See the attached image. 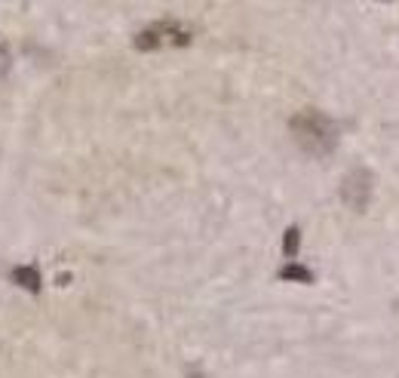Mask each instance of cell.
Masks as SVG:
<instances>
[{
    "mask_svg": "<svg viewBox=\"0 0 399 378\" xmlns=\"http://www.w3.org/2000/svg\"><path fill=\"white\" fill-rule=\"evenodd\" d=\"M292 139L298 141L301 151H308L313 157H329L338 148V123L329 114L317 111V108H304L289 120Z\"/></svg>",
    "mask_w": 399,
    "mask_h": 378,
    "instance_id": "cell-1",
    "label": "cell"
},
{
    "mask_svg": "<svg viewBox=\"0 0 399 378\" xmlns=\"http://www.w3.org/2000/svg\"><path fill=\"white\" fill-rule=\"evenodd\" d=\"M372 191H375V175L369 173L366 166H353L351 173L344 175V182H341L338 194L344 206H351L353 212H362L369 203H372Z\"/></svg>",
    "mask_w": 399,
    "mask_h": 378,
    "instance_id": "cell-2",
    "label": "cell"
},
{
    "mask_svg": "<svg viewBox=\"0 0 399 378\" xmlns=\"http://www.w3.org/2000/svg\"><path fill=\"white\" fill-rule=\"evenodd\" d=\"M175 44V46H184L190 44V31L175 22H157V25H148L145 31L135 34V49H141V53H151V49L163 46V44Z\"/></svg>",
    "mask_w": 399,
    "mask_h": 378,
    "instance_id": "cell-3",
    "label": "cell"
},
{
    "mask_svg": "<svg viewBox=\"0 0 399 378\" xmlns=\"http://www.w3.org/2000/svg\"><path fill=\"white\" fill-rule=\"evenodd\" d=\"M12 280L19 283L22 289L28 292H40V270L34 268V265H19V268H12Z\"/></svg>",
    "mask_w": 399,
    "mask_h": 378,
    "instance_id": "cell-4",
    "label": "cell"
},
{
    "mask_svg": "<svg viewBox=\"0 0 399 378\" xmlns=\"http://www.w3.org/2000/svg\"><path fill=\"white\" fill-rule=\"evenodd\" d=\"M280 280H292V283H313V270L298 265V261H289V265L280 268Z\"/></svg>",
    "mask_w": 399,
    "mask_h": 378,
    "instance_id": "cell-5",
    "label": "cell"
},
{
    "mask_svg": "<svg viewBox=\"0 0 399 378\" xmlns=\"http://www.w3.org/2000/svg\"><path fill=\"white\" fill-rule=\"evenodd\" d=\"M298 246H301V227L292 225L286 227V237H283V252L292 259V255H298Z\"/></svg>",
    "mask_w": 399,
    "mask_h": 378,
    "instance_id": "cell-6",
    "label": "cell"
},
{
    "mask_svg": "<svg viewBox=\"0 0 399 378\" xmlns=\"http://www.w3.org/2000/svg\"><path fill=\"white\" fill-rule=\"evenodd\" d=\"M6 71H10V49L0 44V80L6 77Z\"/></svg>",
    "mask_w": 399,
    "mask_h": 378,
    "instance_id": "cell-7",
    "label": "cell"
}]
</instances>
